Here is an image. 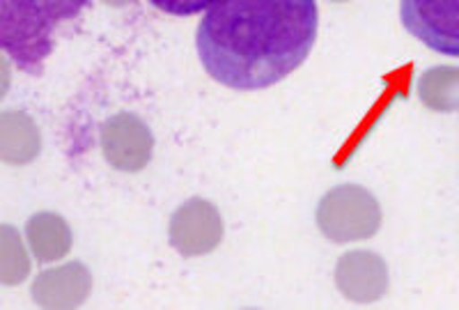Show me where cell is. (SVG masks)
<instances>
[{
	"instance_id": "3",
	"label": "cell",
	"mask_w": 459,
	"mask_h": 310,
	"mask_svg": "<svg viewBox=\"0 0 459 310\" xmlns=\"http://www.w3.org/2000/svg\"><path fill=\"white\" fill-rule=\"evenodd\" d=\"M400 16L425 47L459 58V0H400Z\"/></svg>"
},
{
	"instance_id": "2",
	"label": "cell",
	"mask_w": 459,
	"mask_h": 310,
	"mask_svg": "<svg viewBox=\"0 0 459 310\" xmlns=\"http://www.w3.org/2000/svg\"><path fill=\"white\" fill-rule=\"evenodd\" d=\"M92 0H0V47L16 69L42 74L56 32Z\"/></svg>"
},
{
	"instance_id": "4",
	"label": "cell",
	"mask_w": 459,
	"mask_h": 310,
	"mask_svg": "<svg viewBox=\"0 0 459 310\" xmlns=\"http://www.w3.org/2000/svg\"><path fill=\"white\" fill-rule=\"evenodd\" d=\"M147 3L157 7L159 12H166L172 16H195L207 12L219 0H147Z\"/></svg>"
},
{
	"instance_id": "1",
	"label": "cell",
	"mask_w": 459,
	"mask_h": 310,
	"mask_svg": "<svg viewBox=\"0 0 459 310\" xmlns=\"http://www.w3.org/2000/svg\"><path fill=\"white\" fill-rule=\"evenodd\" d=\"M317 26V0H219L200 19L195 47L216 83L255 92L306 63Z\"/></svg>"
}]
</instances>
